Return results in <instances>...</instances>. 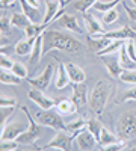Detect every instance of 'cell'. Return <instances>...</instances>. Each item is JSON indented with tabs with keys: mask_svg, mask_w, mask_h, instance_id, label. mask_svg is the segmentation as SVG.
Returning <instances> with one entry per match:
<instances>
[{
	"mask_svg": "<svg viewBox=\"0 0 136 151\" xmlns=\"http://www.w3.org/2000/svg\"><path fill=\"white\" fill-rule=\"evenodd\" d=\"M127 101H136V85H133L130 89H127L122 95V98L118 103H127Z\"/></svg>",
	"mask_w": 136,
	"mask_h": 151,
	"instance_id": "cell-36",
	"label": "cell"
},
{
	"mask_svg": "<svg viewBox=\"0 0 136 151\" xmlns=\"http://www.w3.org/2000/svg\"><path fill=\"white\" fill-rule=\"evenodd\" d=\"M29 98L32 100V101L38 106L40 109H53L55 104H56V100L50 98V97H47L42 94V91L40 89H36V88H32V89L29 91Z\"/></svg>",
	"mask_w": 136,
	"mask_h": 151,
	"instance_id": "cell-10",
	"label": "cell"
},
{
	"mask_svg": "<svg viewBox=\"0 0 136 151\" xmlns=\"http://www.w3.org/2000/svg\"><path fill=\"white\" fill-rule=\"evenodd\" d=\"M20 145L18 141H2V151H14Z\"/></svg>",
	"mask_w": 136,
	"mask_h": 151,
	"instance_id": "cell-39",
	"label": "cell"
},
{
	"mask_svg": "<svg viewBox=\"0 0 136 151\" xmlns=\"http://www.w3.org/2000/svg\"><path fill=\"white\" fill-rule=\"evenodd\" d=\"M14 2H15V0H2L0 3H2V8H9Z\"/></svg>",
	"mask_w": 136,
	"mask_h": 151,
	"instance_id": "cell-45",
	"label": "cell"
},
{
	"mask_svg": "<svg viewBox=\"0 0 136 151\" xmlns=\"http://www.w3.org/2000/svg\"><path fill=\"white\" fill-rule=\"evenodd\" d=\"M11 23L14 27H18V29H26L32 24V21L29 20V17L24 14V12L23 14H14L11 17Z\"/></svg>",
	"mask_w": 136,
	"mask_h": 151,
	"instance_id": "cell-27",
	"label": "cell"
},
{
	"mask_svg": "<svg viewBox=\"0 0 136 151\" xmlns=\"http://www.w3.org/2000/svg\"><path fill=\"white\" fill-rule=\"evenodd\" d=\"M38 38V36H36ZM36 38H24V40L18 41L14 47V52L15 55L18 56H27L32 53V50H33V44L36 41Z\"/></svg>",
	"mask_w": 136,
	"mask_h": 151,
	"instance_id": "cell-21",
	"label": "cell"
},
{
	"mask_svg": "<svg viewBox=\"0 0 136 151\" xmlns=\"http://www.w3.org/2000/svg\"><path fill=\"white\" fill-rule=\"evenodd\" d=\"M118 20V11L114 8V9H110L107 12H104V15H103V23L104 24H112Z\"/></svg>",
	"mask_w": 136,
	"mask_h": 151,
	"instance_id": "cell-37",
	"label": "cell"
},
{
	"mask_svg": "<svg viewBox=\"0 0 136 151\" xmlns=\"http://www.w3.org/2000/svg\"><path fill=\"white\" fill-rule=\"evenodd\" d=\"M86 122H88V121H85V119L73 121V122L67 124V130H65V132H68L70 134H73V136H74V139H76V136H77L82 130L86 129Z\"/></svg>",
	"mask_w": 136,
	"mask_h": 151,
	"instance_id": "cell-29",
	"label": "cell"
},
{
	"mask_svg": "<svg viewBox=\"0 0 136 151\" xmlns=\"http://www.w3.org/2000/svg\"><path fill=\"white\" fill-rule=\"evenodd\" d=\"M42 55H44V42H42V35H40L38 38H36L35 44H33L32 53L29 55V56H30V59H29L30 65H32V67H36V65H38Z\"/></svg>",
	"mask_w": 136,
	"mask_h": 151,
	"instance_id": "cell-22",
	"label": "cell"
},
{
	"mask_svg": "<svg viewBox=\"0 0 136 151\" xmlns=\"http://www.w3.org/2000/svg\"><path fill=\"white\" fill-rule=\"evenodd\" d=\"M112 92H114L112 82H109V80H100V82L95 83L94 89L89 94L88 104L97 113V115H101V113H103V110H104V107H106V104L109 101L110 95H112Z\"/></svg>",
	"mask_w": 136,
	"mask_h": 151,
	"instance_id": "cell-2",
	"label": "cell"
},
{
	"mask_svg": "<svg viewBox=\"0 0 136 151\" xmlns=\"http://www.w3.org/2000/svg\"><path fill=\"white\" fill-rule=\"evenodd\" d=\"M67 65V71H68V76H70V80L73 85L76 83H85L86 80V73L76 64H73V62H68Z\"/></svg>",
	"mask_w": 136,
	"mask_h": 151,
	"instance_id": "cell-18",
	"label": "cell"
},
{
	"mask_svg": "<svg viewBox=\"0 0 136 151\" xmlns=\"http://www.w3.org/2000/svg\"><path fill=\"white\" fill-rule=\"evenodd\" d=\"M121 2H122V0H110V2H101V0H98V2H95V5L92 8L95 11H98V12H107L110 9H114Z\"/></svg>",
	"mask_w": 136,
	"mask_h": 151,
	"instance_id": "cell-31",
	"label": "cell"
},
{
	"mask_svg": "<svg viewBox=\"0 0 136 151\" xmlns=\"http://www.w3.org/2000/svg\"><path fill=\"white\" fill-rule=\"evenodd\" d=\"M73 100H74V103L77 104V107L85 106L86 100H89L88 98V88H86L83 83L73 85Z\"/></svg>",
	"mask_w": 136,
	"mask_h": 151,
	"instance_id": "cell-17",
	"label": "cell"
},
{
	"mask_svg": "<svg viewBox=\"0 0 136 151\" xmlns=\"http://www.w3.org/2000/svg\"><path fill=\"white\" fill-rule=\"evenodd\" d=\"M101 129H103V125L100 124V121H98V119H89L88 122H86V130H89V132L95 136L97 141H100Z\"/></svg>",
	"mask_w": 136,
	"mask_h": 151,
	"instance_id": "cell-32",
	"label": "cell"
},
{
	"mask_svg": "<svg viewBox=\"0 0 136 151\" xmlns=\"http://www.w3.org/2000/svg\"><path fill=\"white\" fill-rule=\"evenodd\" d=\"M35 118L41 125L44 127H50L55 129L56 132L59 130H67V124L64 122L62 115L56 110L53 112L52 109H41V110H36L35 113Z\"/></svg>",
	"mask_w": 136,
	"mask_h": 151,
	"instance_id": "cell-5",
	"label": "cell"
},
{
	"mask_svg": "<svg viewBox=\"0 0 136 151\" xmlns=\"http://www.w3.org/2000/svg\"><path fill=\"white\" fill-rule=\"evenodd\" d=\"M71 83L70 80V76L67 71V65L65 64H59L58 70H56V76H55V86L58 89H64L68 85Z\"/></svg>",
	"mask_w": 136,
	"mask_h": 151,
	"instance_id": "cell-20",
	"label": "cell"
},
{
	"mask_svg": "<svg viewBox=\"0 0 136 151\" xmlns=\"http://www.w3.org/2000/svg\"><path fill=\"white\" fill-rule=\"evenodd\" d=\"M26 130L24 124H21L20 121H11L6 122L3 127H2V141H17V137Z\"/></svg>",
	"mask_w": 136,
	"mask_h": 151,
	"instance_id": "cell-8",
	"label": "cell"
},
{
	"mask_svg": "<svg viewBox=\"0 0 136 151\" xmlns=\"http://www.w3.org/2000/svg\"><path fill=\"white\" fill-rule=\"evenodd\" d=\"M126 45H127V53H129V56L132 58V60L136 62V44H135V41H133V40H129Z\"/></svg>",
	"mask_w": 136,
	"mask_h": 151,
	"instance_id": "cell-41",
	"label": "cell"
},
{
	"mask_svg": "<svg viewBox=\"0 0 136 151\" xmlns=\"http://www.w3.org/2000/svg\"><path fill=\"white\" fill-rule=\"evenodd\" d=\"M122 6H124V9H126V12H127V15H129L130 21H136V6H135V8L129 6V5L124 2V0H122Z\"/></svg>",
	"mask_w": 136,
	"mask_h": 151,
	"instance_id": "cell-43",
	"label": "cell"
},
{
	"mask_svg": "<svg viewBox=\"0 0 136 151\" xmlns=\"http://www.w3.org/2000/svg\"><path fill=\"white\" fill-rule=\"evenodd\" d=\"M73 139H74L73 134H70L65 130H59L50 142L41 147V150H64V151H68V150H71V141Z\"/></svg>",
	"mask_w": 136,
	"mask_h": 151,
	"instance_id": "cell-6",
	"label": "cell"
},
{
	"mask_svg": "<svg viewBox=\"0 0 136 151\" xmlns=\"http://www.w3.org/2000/svg\"><path fill=\"white\" fill-rule=\"evenodd\" d=\"M126 148V139H121L118 142H114V144H109L106 147H103V150H107V151H121Z\"/></svg>",
	"mask_w": 136,
	"mask_h": 151,
	"instance_id": "cell-38",
	"label": "cell"
},
{
	"mask_svg": "<svg viewBox=\"0 0 136 151\" xmlns=\"http://www.w3.org/2000/svg\"><path fill=\"white\" fill-rule=\"evenodd\" d=\"M27 2L32 3V5H35V6H38V2H40V0H27Z\"/></svg>",
	"mask_w": 136,
	"mask_h": 151,
	"instance_id": "cell-46",
	"label": "cell"
},
{
	"mask_svg": "<svg viewBox=\"0 0 136 151\" xmlns=\"http://www.w3.org/2000/svg\"><path fill=\"white\" fill-rule=\"evenodd\" d=\"M94 36H103V38H109V40H136V32L133 29H130L129 26H122L117 30L112 32H103V33H97Z\"/></svg>",
	"mask_w": 136,
	"mask_h": 151,
	"instance_id": "cell-11",
	"label": "cell"
},
{
	"mask_svg": "<svg viewBox=\"0 0 136 151\" xmlns=\"http://www.w3.org/2000/svg\"><path fill=\"white\" fill-rule=\"evenodd\" d=\"M11 70L14 71V74H17L18 77H21V79H26L27 77V68L24 67L21 62H14V65H12Z\"/></svg>",
	"mask_w": 136,
	"mask_h": 151,
	"instance_id": "cell-35",
	"label": "cell"
},
{
	"mask_svg": "<svg viewBox=\"0 0 136 151\" xmlns=\"http://www.w3.org/2000/svg\"><path fill=\"white\" fill-rule=\"evenodd\" d=\"M42 42H44V55H48L53 50L68 52V53H80L83 50V45L77 38L59 30H45L42 33Z\"/></svg>",
	"mask_w": 136,
	"mask_h": 151,
	"instance_id": "cell-1",
	"label": "cell"
},
{
	"mask_svg": "<svg viewBox=\"0 0 136 151\" xmlns=\"http://www.w3.org/2000/svg\"><path fill=\"white\" fill-rule=\"evenodd\" d=\"M67 2H62V0H45V14H44V24H50L55 21V17L58 15L59 9L65 6Z\"/></svg>",
	"mask_w": 136,
	"mask_h": 151,
	"instance_id": "cell-13",
	"label": "cell"
},
{
	"mask_svg": "<svg viewBox=\"0 0 136 151\" xmlns=\"http://www.w3.org/2000/svg\"><path fill=\"white\" fill-rule=\"evenodd\" d=\"M132 2H133V3H135V5H136V0H132Z\"/></svg>",
	"mask_w": 136,
	"mask_h": 151,
	"instance_id": "cell-47",
	"label": "cell"
},
{
	"mask_svg": "<svg viewBox=\"0 0 136 151\" xmlns=\"http://www.w3.org/2000/svg\"><path fill=\"white\" fill-rule=\"evenodd\" d=\"M20 109L24 115H26L29 125H27V129L17 137V141L20 142V145H33L38 141V137L41 136V127H40L41 124L38 121H35V118L32 116V113L29 112V109L26 106H20Z\"/></svg>",
	"mask_w": 136,
	"mask_h": 151,
	"instance_id": "cell-3",
	"label": "cell"
},
{
	"mask_svg": "<svg viewBox=\"0 0 136 151\" xmlns=\"http://www.w3.org/2000/svg\"><path fill=\"white\" fill-rule=\"evenodd\" d=\"M20 5H21V9L23 12L29 17V20L32 23H36V24H41L42 20H44V15H41V12L38 9V6H35L32 3H29L27 0H18Z\"/></svg>",
	"mask_w": 136,
	"mask_h": 151,
	"instance_id": "cell-15",
	"label": "cell"
},
{
	"mask_svg": "<svg viewBox=\"0 0 136 151\" xmlns=\"http://www.w3.org/2000/svg\"><path fill=\"white\" fill-rule=\"evenodd\" d=\"M47 26H48V24H44V23H41V24L32 23L29 27H26V29H24V33H26V38H36V36L42 35V33L47 30Z\"/></svg>",
	"mask_w": 136,
	"mask_h": 151,
	"instance_id": "cell-26",
	"label": "cell"
},
{
	"mask_svg": "<svg viewBox=\"0 0 136 151\" xmlns=\"http://www.w3.org/2000/svg\"><path fill=\"white\" fill-rule=\"evenodd\" d=\"M0 65H2V68H5V70H11L12 65H14V62L9 59V56L2 53V58H0Z\"/></svg>",
	"mask_w": 136,
	"mask_h": 151,
	"instance_id": "cell-42",
	"label": "cell"
},
{
	"mask_svg": "<svg viewBox=\"0 0 136 151\" xmlns=\"http://www.w3.org/2000/svg\"><path fill=\"white\" fill-rule=\"evenodd\" d=\"M100 58L103 60V64H104L107 73L112 76L114 79H119L121 74L124 73V68H122L121 64H119V58L114 56V53L112 55H104V56H100Z\"/></svg>",
	"mask_w": 136,
	"mask_h": 151,
	"instance_id": "cell-9",
	"label": "cell"
},
{
	"mask_svg": "<svg viewBox=\"0 0 136 151\" xmlns=\"http://www.w3.org/2000/svg\"><path fill=\"white\" fill-rule=\"evenodd\" d=\"M122 44H126V41L124 40H112L110 41V44L104 48V50H101L100 53H98L97 56L100 58V56H104V55H112V53H117L118 50L121 48V45Z\"/></svg>",
	"mask_w": 136,
	"mask_h": 151,
	"instance_id": "cell-30",
	"label": "cell"
},
{
	"mask_svg": "<svg viewBox=\"0 0 136 151\" xmlns=\"http://www.w3.org/2000/svg\"><path fill=\"white\" fill-rule=\"evenodd\" d=\"M95 2H98V0H74L73 5L77 11H80L82 14H85L89 8H92L95 5Z\"/></svg>",
	"mask_w": 136,
	"mask_h": 151,
	"instance_id": "cell-33",
	"label": "cell"
},
{
	"mask_svg": "<svg viewBox=\"0 0 136 151\" xmlns=\"http://www.w3.org/2000/svg\"><path fill=\"white\" fill-rule=\"evenodd\" d=\"M83 18H85L86 24H88V35L94 36V35H97V33H103V32H104V29H103V26H101V23L98 21L92 14L85 12V14H83Z\"/></svg>",
	"mask_w": 136,
	"mask_h": 151,
	"instance_id": "cell-23",
	"label": "cell"
},
{
	"mask_svg": "<svg viewBox=\"0 0 136 151\" xmlns=\"http://www.w3.org/2000/svg\"><path fill=\"white\" fill-rule=\"evenodd\" d=\"M11 26H12L11 18L2 17V32H3V33H9V29H11Z\"/></svg>",
	"mask_w": 136,
	"mask_h": 151,
	"instance_id": "cell-44",
	"label": "cell"
},
{
	"mask_svg": "<svg viewBox=\"0 0 136 151\" xmlns=\"http://www.w3.org/2000/svg\"><path fill=\"white\" fill-rule=\"evenodd\" d=\"M0 80H2L3 85H20L23 79L18 77L17 74H14V71H12V70H5V68H2Z\"/></svg>",
	"mask_w": 136,
	"mask_h": 151,
	"instance_id": "cell-25",
	"label": "cell"
},
{
	"mask_svg": "<svg viewBox=\"0 0 136 151\" xmlns=\"http://www.w3.org/2000/svg\"><path fill=\"white\" fill-rule=\"evenodd\" d=\"M119 80L122 83H127V85H132V86L136 85V70H124Z\"/></svg>",
	"mask_w": 136,
	"mask_h": 151,
	"instance_id": "cell-34",
	"label": "cell"
},
{
	"mask_svg": "<svg viewBox=\"0 0 136 151\" xmlns=\"http://www.w3.org/2000/svg\"><path fill=\"white\" fill-rule=\"evenodd\" d=\"M76 142H77V147L79 150L82 151H89V150H94L95 148V144H98V141L95 139V136L89 132V130H82L77 136H76Z\"/></svg>",
	"mask_w": 136,
	"mask_h": 151,
	"instance_id": "cell-12",
	"label": "cell"
},
{
	"mask_svg": "<svg viewBox=\"0 0 136 151\" xmlns=\"http://www.w3.org/2000/svg\"><path fill=\"white\" fill-rule=\"evenodd\" d=\"M112 40H109V38H103V36H91L88 35V48L91 50V52H94L95 55H98L101 52V50H104Z\"/></svg>",
	"mask_w": 136,
	"mask_h": 151,
	"instance_id": "cell-19",
	"label": "cell"
},
{
	"mask_svg": "<svg viewBox=\"0 0 136 151\" xmlns=\"http://www.w3.org/2000/svg\"><path fill=\"white\" fill-rule=\"evenodd\" d=\"M58 27L59 29H67V30H71V32H76V33H82V27L79 26V21L77 18L71 15V14H64L60 15L56 21Z\"/></svg>",
	"mask_w": 136,
	"mask_h": 151,
	"instance_id": "cell-14",
	"label": "cell"
},
{
	"mask_svg": "<svg viewBox=\"0 0 136 151\" xmlns=\"http://www.w3.org/2000/svg\"><path fill=\"white\" fill-rule=\"evenodd\" d=\"M127 44V42H126ZM122 44L121 48L118 50V58H119V64L124 70H136V62L132 60V58L127 53V45Z\"/></svg>",
	"mask_w": 136,
	"mask_h": 151,
	"instance_id": "cell-24",
	"label": "cell"
},
{
	"mask_svg": "<svg viewBox=\"0 0 136 151\" xmlns=\"http://www.w3.org/2000/svg\"><path fill=\"white\" fill-rule=\"evenodd\" d=\"M118 141H121V137L119 136H117V134H114V133H110L107 129H101V134H100V141H98V145H100L101 148L103 147H106V145H109V144H114V142H118Z\"/></svg>",
	"mask_w": 136,
	"mask_h": 151,
	"instance_id": "cell-28",
	"label": "cell"
},
{
	"mask_svg": "<svg viewBox=\"0 0 136 151\" xmlns=\"http://www.w3.org/2000/svg\"><path fill=\"white\" fill-rule=\"evenodd\" d=\"M15 104H17V100L15 98H9L6 95H3L2 100H0V106L2 107H15Z\"/></svg>",
	"mask_w": 136,
	"mask_h": 151,
	"instance_id": "cell-40",
	"label": "cell"
},
{
	"mask_svg": "<svg viewBox=\"0 0 136 151\" xmlns=\"http://www.w3.org/2000/svg\"><path fill=\"white\" fill-rule=\"evenodd\" d=\"M55 109L62 116H67V115H73V113L77 112V104L74 103L73 98H59V100H56Z\"/></svg>",
	"mask_w": 136,
	"mask_h": 151,
	"instance_id": "cell-16",
	"label": "cell"
},
{
	"mask_svg": "<svg viewBox=\"0 0 136 151\" xmlns=\"http://www.w3.org/2000/svg\"><path fill=\"white\" fill-rule=\"evenodd\" d=\"M117 134L121 139L136 137V110H127L117 121Z\"/></svg>",
	"mask_w": 136,
	"mask_h": 151,
	"instance_id": "cell-4",
	"label": "cell"
},
{
	"mask_svg": "<svg viewBox=\"0 0 136 151\" xmlns=\"http://www.w3.org/2000/svg\"><path fill=\"white\" fill-rule=\"evenodd\" d=\"M53 74H55V67L52 64H48L40 76L29 77L27 82L32 85V88H36V89H40V91H45L47 88L50 86V82L53 80Z\"/></svg>",
	"mask_w": 136,
	"mask_h": 151,
	"instance_id": "cell-7",
	"label": "cell"
}]
</instances>
